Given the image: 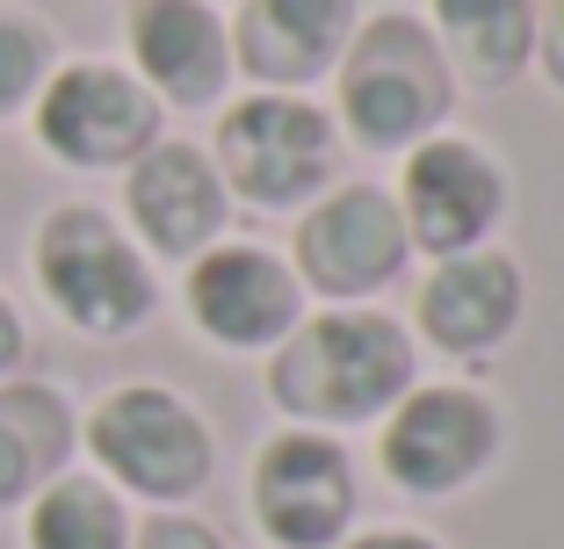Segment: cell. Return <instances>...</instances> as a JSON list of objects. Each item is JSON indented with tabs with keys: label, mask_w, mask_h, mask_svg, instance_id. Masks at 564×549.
Here are the masks:
<instances>
[{
	"label": "cell",
	"mask_w": 564,
	"mask_h": 549,
	"mask_svg": "<svg viewBox=\"0 0 564 549\" xmlns=\"http://www.w3.org/2000/svg\"><path fill=\"white\" fill-rule=\"evenodd\" d=\"M182 304L217 348L247 354V348H275V340L304 318V283H297V267L282 261V253L217 239L210 253L188 261Z\"/></svg>",
	"instance_id": "8fae6325"
},
{
	"label": "cell",
	"mask_w": 564,
	"mask_h": 549,
	"mask_svg": "<svg viewBox=\"0 0 564 549\" xmlns=\"http://www.w3.org/2000/svg\"><path fill=\"white\" fill-rule=\"evenodd\" d=\"M521 311H529V289H521V267L499 246L434 261V275L420 283V304H413L420 333L442 354H464V362L492 354L499 340H514Z\"/></svg>",
	"instance_id": "5bb4252c"
},
{
	"label": "cell",
	"mask_w": 564,
	"mask_h": 549,
	"mask_svg": "<svg viewBox=\"0 0 564 549\" xmlns=\"http://www.w3.org/2000/svg\"><path fill=\"white\" fill-rule=\"evenodd\" d=\"M58 73V44L36 15H15L0 8V117H15L44 95V80Z\"/></svg>",
	"instance_id": "d6986e66"
},
{
	"label": "cell",
	"mask_w": 564,
	"mask_h": 549,
	"mask_svg": "<svg viewBox=\"0 0 564 549\" xmlns=\"http://www.w3.org/2000/svg\"><path fill=\"white\" fill-rule=\"evenodd\" d=\"M333 160H340V123L304 95H268L261 87V95L232 101L217 117L210 167L253 210H297V202H312L333 182Z\"/></svg>",
	"instance_id": "5b68a950"
},
{
	"label": "cell",
	"mask_w": 564,
	"mask_h": 549,
	"mask_svg": "<svg viewBox=\"0 0 564 549\" xmlns=\"http://www.w3.org/2000/svg\"><path fill=\"white\" fill-rule=\"evenodd\" d=\"M30 117H36V145L80 174H117L160 145L152 87L123 66H95V58L51 73L44 95L30 101Z\"/></svg>",
	"instance_id": "8992f818"
},
{
	"label": "cell",
	"mask_w": 564,
	"mask_h": 549,
	"mask_svg": "<svg viewBox=\"0 0 564 549\" xmlns=\"http://www.w3.org/2000/svg\"><path fill=\"white\" fill-rule=\"evenodd\" d=\"M247 499L275 549H340L355 528V463L333 433L282 427L253 455Z\"/></svg>",
	"instance_id": "ba28073f"
},
{
	"label": "cell",
	"mask_w": 564,
	"mask_h": 549,
	"mask_svg": "<svg viewBox=\"0 0 564 549\" xmlns=\"http://www.w3.org/2000/svg\"><path fill=\"white\" fill-rule=\"evenodd\" d=\"M333 73H340V123L362 152H413L420 138L442 131L456 101V73L420 15L355 22Z\"/></svg>",
	"instance_id": "7a4b0ae2"
},
{
	"label": "cell",
	"mask_w": 564,
	"mask_h": 549,
	"mask_svg": "<svg viewBox=\"0 0 564 549\" xmlns=\"http://www.w3.org/2000/svg\"><path fill=\"white\" fill-rule=\"evenodd\" d=\"M87 455L123 499H145V506H188L210 484L217 470V441H210V419L166 391V383H123L87 413L80 427Z\"/></svg>",
	"instance_id": "277c9868"
},
{
	"label": "cell",
	"mask_w": 564,
	"mask_h": 549,
	"mask_svg": "<svg viewBox=\"0 0 564 549\" xmlns=\"http://www.w3.org/2000/svg\"><path fill=\"white\" fill-rule=\"evenodd\" d=\"M405 261H413V239H405L391 188H369V182L326 188L297 224V283L318 289L326 304L377 297L383 283L405 275Z\"/></svg>",
	"instance_id": "9c48e42d"
},
{
	"label": "cell",
	"mask_w": 564,
	"mask_h": 549,
	"mask_svg": "<svg viewBox=\"0 0 564 549\" xmlns=\"http://www.w3.org/2000/svg\"><path fill=\"white\" fill-rule=\"evenodd\" d=\"M377 455H383V477L413 492V499H448L492 470L499 455V413L464 391V383H434V391H405L391 413H383L377 433Z\"/></svg>",
	"instance_id": "52a82bcc"
},
{
	"label": "cell",
	"mask_w": 564,
	"mask_h": 549,
	"mask_svg": "<svg viewBox=\"0 0 564 549\" xmlns=\"http://www.w3.org/2000/svg\"><path fill=\"white\" fill-rule=\"evenodd\" d=\"M123 210H131L138 246H152L160 261H196L225 239L232 224V188L210 167L203 145H152L145 160L123 167Z\"/></svg>",
	"instance_id": "7c38bea8"
},
{
	"label": "cell",
	"mask_w": 564,
	"mask_h": 549,
	"mask_svg": "<svg viewBox=\"0 0 564 549\" xmlns=\"http://www.w3.org/2000/svg\"><path fill=\"white\" fill-rule=\"evenodd\" d=\"M30 267H36V289H44L51 311L95 340L138 333L160 311V283H152L145 246L95 202H58L36 224Z\"/></svg>",
	"instance_id": "3957f363"
},
{
	"label": "cell",
	"mask_w": 564,
	"mask_h": 549,
	"mask_svg": "<svg viewBox=\"0 0 564 549\" xmlns=\"http://www.w3.org/2000/svg\"><path fill=\"white\" fill-rule=\"evenodd\" d=\"M391 202L405 217V239L434 261H448V253H478L492 239V224L507 217V174L470 138L434 131L405 152V182Z\"/></svg>",
	"instance_id": "30bf717a"
},
{
	"label": "cell",
	"mask_w": 564,
	"mask_h": 549,
	"mask_svg": "<svg viewBox=\"0 0 564 549\" xmlns=\"http://www.w3.org/2000/svg\"><path fill=\"white\" fill-rule=\"evenodd\" d=\"M413 376H420V348L399 318L362 311V304H333L318 318H297L275 340L268 398L297 427L340 433V427H377L413 391Z\"/></svg>",
	"instance_id": "6da1fadb"
},
{
	"label": "cell",
	"mask_w": 564,
	"mask_h": 549,
	"mask_svg": "<svg viewBox=\"0 0 564 549\" xmlns=\"http://www.w3.org/2000/svg\"><path fill=\"white\" fill-rule=\"evenodd\" d=\"M123 36H131V66L152 87V101L203 109L232 80V30L210 0H131Z\"/></svg>",
	"instance_id": "4fadbf2b"
},
{
	"label": "cell",
	"mask_w": 564,
	"mask_h": 549,
	"mask_svg": "<svg viewBox=\"0 0 564 549\" xmlns=\"http://www.w3.org/2000/svg\"><path fill=\"white\" fill-rule=\"evenodd\" d=\"M535 58H543V66H550V80L564 87V0L535 8Z\"/></svg>",
	"instance_id": "44dd1931"
},
{
	"label": "cell",
	"mask_w": 564,
	"mask_h": 549,
	"mask_svg": "<svg viewBox=\"0 0 564 549\" xmlns=\"http://www.w3.org/2000/svg\"><path fill=\"white\" fill-rule=\"evenodd\" d=\"M131 549H225V535L196 514H152L145 528H131Z\"/></svg>",
	"instance_id": "ffe728a7"
},
{
	"label": "cell",
	"mask_w": 564,
	"mask_h": 549,
	"mask_svg": "<svg viewBox=\"0 0 564 549\" xmlns=\"http://www.w3.org/2000/svg\"><path fill=\"white\" fill-rule=\"evenodd\" d=\"M340 549H442V542L420 535V528H369V535H355V542H340Z\"/></svg>",
	"instance_id": "603a6c76"
},
{
	"label": "cell",
	"mask_w": 564,
	"mask_h": 549,
	"mask_svg": "<svg viewBox=\"0 0 564 549\" xmlns=\"http://www.w3.org/2000/svg\"><path fill=\"white\" fill-rule=\"evenodd\" d=\"M22 549H131V506L109 477H58L22 506Z\"/></svg>",
	"instance_id": "ac0fdd59"
},
{
	"label": "cell",
	"mask_w": 564,
	"mask_h": 549,
	"mask_svg": "<svg viewBox=\"0 0 564 549\" xmlns=\"http://www.w3.org/2000/svg\"><path fill=\"white\" fill-rule=\"evenodd\" d=\"M434 44L448 73L507 87L535 66V0H434Z\"/></svg>",
	"instance_id": "2e32d148"
},
{
	"label": "cell",
	"mask_w": 564,
	"mask_h": 549,
	"mask_svg": "<svg viewBox=\"0 0 564 549\" xmlns=\"http://www.w3.org/2000/svg\"><path fill=\"white\" fill-rule=\"evenodd\" d=\"M355 36V0H247L232 22V66L268 95H297L340 66Z\"/></svg>",
	"instance_id": "9a60e30c"
},
{
	"label": "cell",
	"mask_w": 564,
	"mask_h": 549,
	"mask_svg": "<svg viewBox=\"0 0 564 549\" xmlns=\"http://www.w3.org/2000/svg\"><path fill=\"white\" fill-rule=\"evenodd\" d=\"M73 413L51 383H0V514H15L44 492L73 455Z\"/></svg>",
	"instance_id": "e0dca14e"
},
{
	"label": "cell",
	"mask_w": 564,
	"mask_h": 549,
	"mask_svg": "<svg viewBox=\"0 0 564 549\" xmlns=\"http://www.w3.org/2000/svg\"><path fill=\"white\" fill-rule=\"evenodd\" d=\"M22 354H30V333H22V311L8 297H0V383L22 369Z\"/></svg>",
	"instance_id": "7402d4cb"
}]
</instances>
